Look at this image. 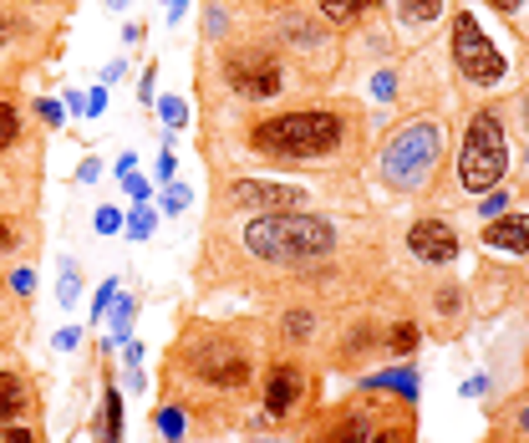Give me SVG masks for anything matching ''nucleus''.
Wrapping results in <instances>:
<instances>
[{
    "label": "nucleus",
    "mask_w": 529,
    "mask_h": 443,
    "mask_svg": "<svg viewBox=\"0 0 529 443\" xmlns=\"http://www.w3.org/2000/svg\"><path fill=\"white\" fill-rule=\"evenodd\" d=\"M407 245H413V255H417V261H427V265H448L453 255H458V235H453L443 220H423V224H413Z\"/></svg>",
    "instance_id": "10"
},
{
    "label": "nucleus",
    "mask_w": 529,
    "mask_h": 443,
    "mask_svg": "<svg viewBox=\"0 0 529 443\" xmlns=\"http://www.w3.org/2000/svg\"><path fill=\"white\" fill-rule=\"evenodd\" d=\"M36 113H41L46 123H62V107H56L52 97H41V103H36Z\"/></svg>",
    "instance_id": "34"
},
{
    "label": "nucleus",
    "mask_w": 529,
    "mask_h": 443,
    "mask_svg": "<svg viewBox=\"0 0 529 443\" xmlns=\"http://www.w3.org/2000/svg\"><path fill=\"white\" fill-rule=\"evenodd\" d=\"M56 296H62V306H72V300H77V265H72V261L62 265V286H56Z\"/></svg>",
    "instance_id": "23"
},
{
    "label": "nucleus",
    "mask_w": 529,
    "mask_h": 443,
    "mask_svg": "<svg viewBox=\"0 0 529 443\" xmlns=\"http://www.w3.org/2000/svg\"><path fill=\"white\" fill-rule=\"evenodd\" d=\"M158 113H163L168 128H183V123H189V107H183V97H163V103H158Z\"/></svg>",
    "instance_id": "19"
},
{
    "label": "nucleus",
    "mask_w": 529,
    "mask_h": 443,
    "mask_svg": "<svg viewBox=\"0 0 529 443\" xmlns=\"http://www.w3.org/2000/svg\"><path fill=\"white\" fill-rule=\"evenodd\" d=\"M194 378H204L209 388H245L250 382V357L234 352V347H209L194 357Z\"/></svg>",
    "instance_id": "7"
},
{
    "label": "nucleus",
    "mask_w": 529,
    "mask_h": 443,
    "mask_svg": "<svg viewBox=\"0 0 529 443\" xmlns=\"http://www.w3.org/2000/svg\"><path fill=\"white\" fill-rule=\"evenodd\" d=\"M402 15L407 21H433V15H443V0H402Z\"/></svg>",
    "instance_id": "17"
},
{
    "label": "nucleus",
    "mask_w": 529,
    "mask_h": 443,
    "mask_svg": "<svg viewBox=\"0 0 529 443\" xmlns=\"http://www.w3.org/2000/svg\"><path fill=\"white\" fill-rule=\"evenodd\" d=\"M103 418H107V443H122V398H117V388L103 392Z\"/></svg>",
    "instance_id": "14"
},
{
    "label": "nucleus",
    "mask_w": 529,
    "mask_h": 443,
    "mask_svg": "<svg viewBox=\"0 0 529 443\" xmlns=\"http://www.w3.org/2000/svg\"><path fill=\"white\" fill-rule=\"evenodd\" d=\"M336 443H367V423H362V413H351L347 423H341V433H336Z\"/></svg>",
    "instance_id": "21"
},
{
    "label": "nucleus",
    "mask_w": 529,
    "mask_h": 443,
    "mask_svg": "<svg viewBox=\"0 0 529 443\" xmlns=\"http://www.w3.org/2000/svg\"><path fill=\"white\" fill-rule=\"evenodd\" d=\"M250 143L280 158H316L341 143V118L336 113H280V118L260 123Z\"/></svg>",
    "instance_id": "2"
},
{
    "label": "nucleus",
    "mask_w": 529,
    "mask_h": 443,
    "mask_svg": "<svg viewBox=\"0 0 529 443\" xmlns=\"http://www.w3.org/2000/svg\"><path fill=\"white\" fill-rule=\"evenodd\" d=\"M56 347H62V352H72V347H77V331H72V326H66V331H56Z\"/></svg>",
    "instance_id": "38"
},
{
    "label": "nucleus",
    "mask_w": 529,
    "mask_h": 443,
    "mask_svg": "<svg viewBox=\"0 0 529 443\" xmlns=\"http://www.w3.org/2000/svg\"><path fill=\"white\" fill-rule=\"evenodd\" d=\"M509 169V148H504V123L494 113H478L468 123V138H464V153H458V179H464L468 194H484L504 179Z\"/></svg>",
    "instance_id": "3"
},
{
    "label": "nucleus",
    "mask_w": 529,
    "mask_h": 443,
    "mask_svg": "<svg viewBox=\"0 0 529 443\" xmlns=\"http://www.w3.org/2000/svg\"><path fill=\"white\" fill-rule=\"evenodd\" d=\"M31 286H36V275H31L26 265H21V271L11 275V290H15V296H31Z\"/></svg>",
    "instance_id": "29"
},
{
    "label": "nucleus",
    "mask_w": 529,
    "mask_h": 443,
    "mask_svg": "<svg viewBox=\"0 0 529 443\" xmlns=\"http://www.w3.org/2000/svg\"><path fill=\"white\" fill-rule=\"evenodd\" d=\"M0 36H5V21H0Z\"/></svg>",
    "instance_id": "42"
},
{
    "label": "nucleus",
    "mask_w": 529,
    "mask_h": 443,
    "mask_svg": "<svg viewBox=\"0 0 529 443\" xmlns=\"http://www.w3.org/2000/svg\"><path fill=\"white\" fill-rule=\"evenodd\" d=\"M524 423H529V413H524Z\"/></svg>",
    "instance_id": "43"
},
{
    "label": "nucleus",
    "mask_w": 529,
    "mask_h": 443,
    "mask_svg": "<svg viewBox=\"0 0 529 443\" xmlns=\"http://www.w3.org/2000/svg\"><path fill=\"white\" fill-rule=\"evenodd\" d=\"M11 240H15V224L0 220V250H11Z\"/></svg>",
    "instance_id": "39"
},
{
    "label": "nucleus",
    "mask_w": 529,
    "mask_h": 443,
    "mask_svg": "<svg viewBox=\"0 0 529 443\" xmlns=\"http://www.w3.org/2000/svg\"><path fill=\"white\" fill-rule=\"evenodd\" d=\"M189 204H194V194H189V189H168V194H163V209H168V214H183Z\"/></svg>",
    "instance_id": "25"
},
{
    "label": "nucleus",
    "mask_w": 529,
    "mask_h": 443,
    "mask_svg": "<svg viewBox=\"0 0 529 443\" xmlns=\"http://www.w3.org/2000/svg\"><path fill=\"white\" fill-rule=\"evenodd\" d=\"M300 398H306V372H300L296 362H275L270 372H265V413L290 418Z\"/></svg>",
    "instance_id": "8"
},
{
    "label": "nucleus",
    "mask_w": 529,
    "mask_h": 443,
    "mask_svg": "<svg viewBox=\"0 0 529 443\" xmlns=\"http://www.w3.org/2000/svg\"><path fill=\"white\" fill-rule=\"evenodd\" d=\"M245 250L270 265H310L336 250V230L316 214H265L245 230Z\"/></svg>",
    "instance_id": "1"
},
{
    "label": "nucleus",
    "mask_w": 529,
    "mask_h": 443,
    "mask_svg": "<svg viewBox=\"0 0 529 443\" xmlns=\"http://www.w3.org/2000/svg\"><path fill=\"white\" fill-rule=\"evenodd\" d=\"M15 138H21V113L11 103H0V153H11Z\"/></svg>",
    "instance_id": "15"
},
{
    "label": "nucleus",
    "mask_w": 529,
    "mask_h": 443,
    "mask_svg": "<svg viewBox=\"0 0 529 443\" xmlns=\"http://www.w3.org/2000/svg\"><path fill=\"white\" fill-rule=\"evenodd\" d=\"M122 183H128V194L138 199V204H148V194H153V189H148V179H138V173H128V179H122Z\"/></svg>",
    "instance_id": "30"
},
{
    "label": "nucleus",
    "mask_w": 529,
    "mask_h": 443,
    "mask_svg": "<svg viewBox=\"0 0 529 443\" xmlns=\"http://www.w3.org/2000/svg\"><path fill=\"white\" fill-rule=\"evenodd\" d=\"M433 158H438V123H417L387 148L382 158V173H387L397 189H417V183L433 173Z\"/></svg>",
    "instance_id": "4"
},
{
    "label": "nucleus",
    "mask_w": 529,
    "mask_h": 443,
    "mask_svg": "<svg viewBox=\"0 0 529 443\" xmlns=\"http://www.w3.org/2000/svg\"><path fill=\"white\" fill-rule=\"evenodd\" d=\"M484 245L504 250V255H524L529 250V214H509V220L499 214V220L484 230Z\"/></svg>",
    "instance_id": "11"
},
{
    "label": "nucleus",
    "mask_w": 529,
    "mask_h": 443,
    "mask_svg": "<svg viewBox=\"0 0 529 443\" xmlns=\"http://www.w3.org/2000/svg\"><path fill=\"white\" fill-rule=\"evenodd\" d=\"M158 428H163L168 443H179L183 438V413H179V408H163V413H158Z\"/></svg>",
    "instance_id": "20"
},
{
    "label": "nucleus",
    "mask_w": 529,
    "mask_h": 443,
    "mask_svg": "<svg viewBox=\"0 0 529 443\" xmlns=\"http://www.w3.org/2000/svg\"><path fill=\"white\" fill-rule=\"evenodd\" d=\"M453 56H458V66L468 72V82H499L504 77V56L489 46V36L478 31V21L468 11L453 15Z\"/></svg>",
    "instance_id": "5"
},
{
    "label": "nucleus",
    "mask_w": 529,
    "mask_h": 443,
    "mask_svg": "<svg viewBox=\"0 0 529 443\" xmlns=\"http://www.w3.org/2000/svg\"><path fill=\"white\" fill-rule=\"evenodd\" d=\"M113 230H122V214L117 209H97V235H113Z\"/></svg>",
    "instance_id": "27"
},
{
    "label": "nucleus",
    "mask_w": 529,
    "mask_h": 443,
    "mask_svg": "<svg viewBox=\"0 0 529 443\" xmlns=\"http://www.w3.org/2000/svg\"><path fill=\"white\" fill-rule=\"evenodd\" d=\"M0 443H36V438H31L26 428H15V423H5V428H0Z\"/></svg>",
    "instance_id": "32"
},
{
    "label": "nucleus",
    "mask_w": 529,
    "mask_h": 443,
    "mask_svg": "<svg viewBox=\"0 0 529 443\" xmlns=\"http://www.w3.org/2000/svg\"><path fill=\"white\" fill-rule=\"evenodd\" d=\"M372 5H377V0H321L326 21H336V26H351V21H362Z\"/></svg>",
    "instance_id": "13"
},
{
    "label": "nucleus",
    "mask_w": 529,
    "mask_h": 443,
    "mask_svg": "<svg viewBox=\"0 0 529 443\" xmlns=\"http://www.w3.org/2000/svg\"><path fill=\"white\" fill-rule=\"evenodd\" d=\"M230 204H240V209H296V204H306V189L240 179V183H230Z\"/></svg>",
    "instance_id": "9"
},
{
    "label": "nucleus",
    "mask_w": 529,
    "mask_h": 443,
    "mask_svg": "<svg viewBox=\"0 0 529 443\" xmlns=\"http://www.w3.org/2000/svg\"><path fill=\"white\" fill-rule=\"evenodd\" d=\"M117 281H107V286L103 290H97V300H92V316H97V321H103V311H107V306H113V300H117Z\"/></svg>",
    "instance_id": "28"
},
{
    "label": "nucleus",
    "mask_w": 529,
    "mask_h": 443,
    "mask_svg": "<svg viewBox=\"0 0 529 443\" xmlns=\"http://www.w3.org/2000/svg\"><path fill=\"white\" fill-rule=\"evenodd\" d=\"M103 107H107V87H97V92L87 97V113H103Z\"/></svg>",
    "instance_id": "36"
},
{
    "label": "nucleus",
    "mask_w": 529,
    "mask_h": 443,
    "mask_svg": "<svg viewBox=\"0 0 529 443\" xmlns=\"http://www.w3.org/2000/svg\"><path fill=\"white\" fill-rule=\"evenodd\" d=\"M224 77H230V87L240 92V97H275V92L285 87L280 77V62H275L270 52H234L230 62H224Z\"/></svg>",
    "instance_id": "6"
},
{
    "label": "nucleus",
    "mask_w": 529,
    "mask_h": 443,
    "mask_svg": "<svg viewBox=\"0 0 529 443\" xmlns=\"http://www.w3.org/2000/svg\"><path fill=\"white\" fill-rule=\"evenodd\" d=\"M31 413V388L21 372H11V367H0V423H21V418Z\"/></svg>",
    "instance_id": "12"
},
{
    "label": "nucleus",
    "mask_w": 529,
    "mask_h": 443,
    "mask_svg": "<svg viewBox=\"0 0 529 443\" xmlns=\"http://www.w3.org/2000/svg\"><path fill=\"white\" fill-rule=\"evenodd\" d=\"M413 347H417V326L397 321V331H392V352H413Z\"/></svg>",
    "instance_id": "22"
},
{
    "label": "nucleus",
    "mask_w": 529,
    "mask_h": 443,
    "mask_svg": "<svg viewBox=\"0 0 529 443\" xmlns=\"http://www.w3.org/2000/svg\"><path fill=\"white\" fill-rule=\"evenodd\" d=\"M372 443H413V433H407V428H382Z\"/></svg>",
    "instance_id": "33"
},
{
    "label": "nucleus",
    "mask_w": 529,
    "mask_h": 443,
    "mask_svg": "<svg viewBox=\"0 0 529 443\" xmlns=\"http://www.w3.org/2000/svg\"><path fill=\"white\" fill-rule=\"evenodd\" d=\"M173 169H179V158H173V153L158 158V179H173Z\"/></svg>",
    "instance_id": "35"
},
{
    "label": "nucleus",
    "mask_w": 529,
    "mask_h": 443,
    "mask_svg": "<svg viewBox=\"0 0 529 443\" xmlns=\"http://www.w3.org/2000/svg\"><path fill=\"white\" fill-rule=\"evenodd\" d=\"M122 230H128V240H148V235H153V214L138 204V209L128 214V224H122Z\"/></svg>",
    "instance_id": "18"
},
{
    "label": "nucleus",
    "mask_w": 529,
    "mask_h": 443,
    "mask_svg": "<svg viewBox=\"0 0 529 443\" xmlns=\"http://www.w3.org/2000/svg\"><path fill=\"white\" fill-rule=\"evenodd\" d=\"M138 97H142V103H153V66H148V77L138 82Z\"/></svg>",
    "instance_id": "37"
},
{
    "label": "nucleus",
    "mask_w": 529,
    "mask_h": 443,
    "mask_svg": "<svg viewBox=\"0 0 529 443\" xmlns=\"http://www.w3.org/2000/svg\"><path fill=\"white\" fill-rule=\"evenodd\" d=\"M372 87H377V97H392V92H397V77H392V72H377Z\"/></svg>",
    "instance_id": "31"
},
{
    "label": "nucleus",
    "mask_w": 529,
    "mask_h": 443,
    "mask_svg": "<svg viewBox=\"0 0 529 443\" xmlns=\"http://www.w3.org/2000/svg\"><path fill=\"white\" fill-rule=\"evenodd\" d=\"M107 5H113V11H128V5H132V0H107Z\"/></svg>",
    "instance_id": "41"
},
{
    "label": "nucleus",
    "mask_w": 529,
    "mask_h": 443,
    "mask_svg": "<svg viewBox=\"0 0 529 443\" xmlns=\"http://www.w3.org/2000/svg\"><path fill=\"white\" fill-rule=\"evenodd\" d=\"M285 337H290V341H306L310 337V316L306 311H290V316H285Z\"/></svg>",
    "instance_id": "24"
},
{
    "label": "nucleus",
    "mask_w": 529,
    "mask_h": 443,
    "mask_svg": "<svg viewBox=\"0 0 529 443\" xmlns=\"http://www.w3.org/2000/svg\"><path fill=\"white\" fill-rule=\"evenodd\" d=\"M504 209H509V194H489L484 204H478V214H484V220H499Z\"/></svg>",
    "instance_id": "26"
},
{
    "label": "nucleus",
    "mask_w": 529,
    "mask_h": 443,
    "mask_svg": "<svg viewBox=\"0 0 529 443\" xmlns=\"http://www.w3.org/2000/svg\"><path fill=\"white\" fill-rule=\"evenodd\" d=\"M489 5H499V11H514L519 0H489Z\"/></svg>",
    "instance_id": "40"
},
{
    "label": "nucleus",
    "mask_w": 529,
    "mask_h": 443,
    "mask_svg": "<svg viewBox=\"0 0 529 443\" xmlns=\"http://www.w3.org/2000/svg\"><path fill=\"white\" fill-rule=\"evenodd\" d=\"M128 331H132V300L122 296V300H113V337L128 341Z\"/></svg>",
    "instance_id": "16"
}]
</instances>
